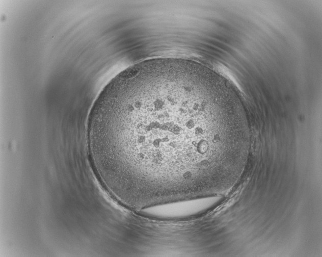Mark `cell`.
<instances>
[{
	"label": "cell",
	"instance_id": "6da1fadb",
	"mask_svg": "<svg viewBox=\"0 0 322 257\" xmlns=\"http://www.w3.org/2000/svg\"><path fill=\"white\" fill-rule=\"evenodd\" d=\"M197 65L145 61L97 98L90 133L102 171L126 203L147 207L199 198L232 153Z\"/></svg>",
	"mask_w": 322,
	"mask_h": 257
}]
</instances>
